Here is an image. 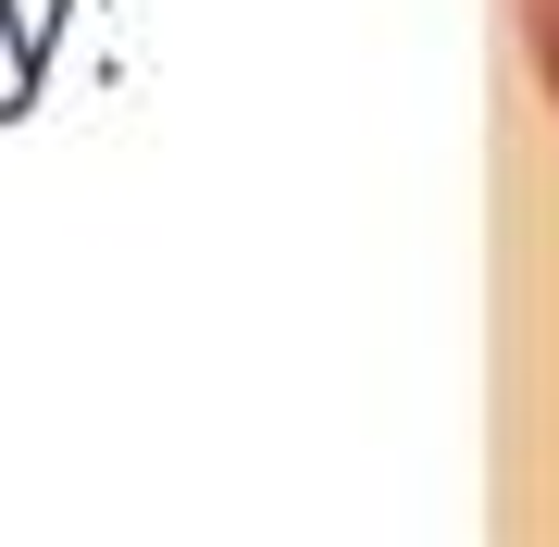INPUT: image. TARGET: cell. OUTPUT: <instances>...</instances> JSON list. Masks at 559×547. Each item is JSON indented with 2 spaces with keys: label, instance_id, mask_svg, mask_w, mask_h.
<instances>
[{
  "label": "cell",
  "instance_id": "cell-1",
  "mask_svg": "<svg viewBox=\"0 0 559 547\" xmlns=\"http://www.w3.org/2000/svg\"><path fill=\"white\" fill-rule=\"evenodd\" d=\"M522 13V50H535V87H547V112H559V0H510Z\"/></svg>",
  "mask_w": 559,
  "mask_h": 547
}]
</instances>
